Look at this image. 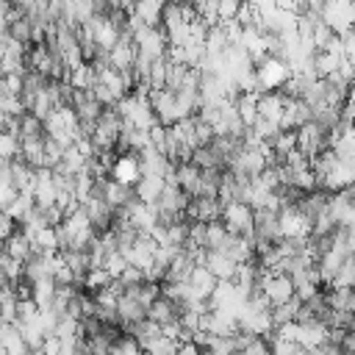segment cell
Segmentation results:
<instances>
[{"instance_id": "5b68a950", "label": "cell", "mask_w": 355, "mask_h": 355, "mask_svg": "<svg viewBox=\"0 0 355 355\" xmlns=\"http://www.w3.org/2000/svg\"><path fill=\"white\" fill-rule=\"evenodd\" d=\"M252 222H255V208L247 202H230L222 211V225L233 233V236H244L252 239Z\"/></svg>"}, {"instance_id": "277c9868", "label": "cell", "mask_w": 355, "mask_h": 355, "mask_svg": "<svg viewBox=\"0 0 355 355\" xmlns=\"http://www.w3.org/2000/svg\"><path fill=\"white\" fill-rule=\"evenodd\" d=\"M183 305L175 300V297H169V294H164V288H161V294L150 302V308H147V319L153 322V324H158L161 330H169V327H178L180 324V316H183Z\"/></svg>"}, {"instance_id": "30bf717a", "label": "cell", "mask_w": 355, "mask_h": 355, "mask_svg": "<svg viewBox=\"0 0 355 355\" xmlns=\"http://www.w3.org/2000/svg\"><path fill=\"white\" fill-rule=\"evenodd\" d=\"M200 180H202V169L194 164V161H183V164H175V186L189 194L191 200L200 194Z\"/></svg>"}, {"instance_id": "ba28073f", "label": "cell", "mask_w": 355, "mask_h": 355, "mask_svg": "<svg viewBox=\"0 0 355 355\" xmlns=\"http://www.w3.org/2000/svg\"><path fill=\"white\" fill-rule=\"evenodd\" d=\"M311 119H313V111H311L308 103H302V100H286L283 119H280V130H291V133H297V130L305 128Z\"/></svg>"}, {"instance_id": "e0dca14e", "label": "cell", "mask_w": 355, "mask_h": 355, "mask_svg": "<svg viewBox=\"0 0 355 355\" xmlns=\"http://www.w3.org/2000/svg\"><path fill=\"white\" fill-rule=\"evenodd\" d=\"M44 122L39 116H33L31 111H25L19 116V141H31V139H44Z\"/></svg>"}, {"instance_id": "5bb4252c", "label": "cell", "mask_w": 355, "mask_h": 355, "mask_svg": "<svg viewBox=\"0 0 355 355\" xmlns=\"http://www.w3.org/2000/svg\"><path fill=\"white\" fill-rule=\"evenodd\" d=\"M3 252L11 258V261H17V263H25L31 255H33V244H31V239L17 227L6 241H3Z\"/></svg>"}, {"instance_id": "3957f363", "label": "cell", "mask_w": 355, "mask_h": 355, "mask_svg": "<svg viewBox=\"0 0 355 355\" xmlns=\"http://www.w3.org/2000/svg\"><path fill=\"white\" fill-rule=\"evenodd\" d=\"M261 294L266 297V302L272 308H280V305H288L297 300L294 280L288 275H280V272H266L261 277Z\"/></svg>"}, {"instance_id": "8992f818", "label": "cell", "mask_w": 355, "mask_h": 355, "mask_svg": "<svg viewBox=\"0 0 355 355\" xmlns=\"http://www.w3.org/2000/svg\"><path fill=\"white\" fill-rule=\"evenodd\" d=\"M222 200H214V197H194L186 208V219L189 222H200V225H214V222H222Z\"/></svg>"}, {"instance_id": "ac0fdd59", "label": "cell", "mask_w": 355, "mask_h": 355, "mask_svg": "<svg viewBox=\"0 0 355 355\" xmlns=\"http://www.w3.org/2000/svg\"><path fill=\"white\" fill-rule=\"evenodd\" d=\"M17 197H19V189L14 186L11 172H8V164H6V166L0 169V211H8Z\"/></svg>"}, {"instance_id": "4fadbf2b", "label": "cell", "mask_w": 355, "mask_h": 355, "mask_svg": "<svg viewBox=\"0 0 355 355\" xmlns=\"http://www.w3.org/2000/svg\"><path fill=\"white\" fill-rule=\"evenodd\" d=\"M239 341V355H272V341L269 336H258L250 330H236Z\"/></svg>"}, {"instance_id": "9c48e42d", "label": "cell", "mask_w": 355, "mask_h": 355, "mask_svg": "<svg viewBox=\"0 0 355 355\" xmlns=\"http://www.w3.org/2000/svg\"><path fill=\"white\" fill-rule=\"evenodd\" d=\"M200 266H205L219 283L222 280H236V272H239V263L227 255V252H214V250H208L205 255H202V263Z\"/></svg>"}, {"instance_id": "8fae6325", "label": "cell", "mask_w": 355, "mask_h": 355, "mask_svg": "<svg viewBox=\"0 0 355 355\" xmlns=\"http://www.w3.org/2000/svg\"><path fill=\"white\" fill-rule=\"evenodd\" d=\"M255 108H258V119H266V122H277L280 125L283 108H286V97L280 92H258Z\"/></svg>"}, {"instance_id": "7a4b0ae2", "label": "cell", "mask_w": 355, "mask_h": 355, "mask_svg": "<svg viewBox=\"0 0 355 355\" xmlns=\"http://www.w3.org/2000/svg\"><path fill=\"white\" fill-rule=\"evenodd\" d=\"M322 22L341 39L355 28V3L349 0H333V3H322L319 8Z\"/></svg>"}, {"instance_id": "9a60e30c", "label": "cell", "mask_w": 355, "mask_h": 355, "mask_svg": "<svg viewBox=\"0 0 355 355\" xmlns=\"http://www.w3.org/2000/svg\"><path fill=\"white\" fill-rule=\"evenodd\" d=\"M164 6L166 3H133V17L144 28H161V22H164Z\"/></svg>"}, {"instance_id": "52a82bcc", "label": "cell", "mask_w": 355, "mask_h": 355, "mask_svg": "<svg viewBox=\"0 0 355 355\" xmlns=\"http://www.w3.org/2000/svg\"><path fill=\"white\" fill-rule=\"evenodd\" d=\"M111 180L122 183V186H136L141 180V166H139V155L128 153V155H116L114 166H111Z\"/></svg>"}, {"instance_id": "6da1fadb", "label": "cell", "mask_w": 355, "mask_h": 355, "mask_svg": "<svg viewBox=\"0 0 355 355\" xmlns=\"http://www.w3.org/2000/svg\"><path fill=\"white\" fill-rule=\"evenodd\" d=\"M333 150V133L316 122H308L305 128L297 130V153L305 161H316L322 153Z\"/></svg>"}, {"instance_id": "7c38bea8", "label": "cell", "mask_w": 355, "mask_h": 355, "mask_svg": "<svg viewBox=\"0 0 355 355\" xmlns=\"http://www.w3.org/2000/svg\"><path fill=\"white\" fill-rule=\"evenodd\" d=\"M55 200H58V191H55L53 169H39L36 172V183H33V202H36V208H53Z\"/></svg>"}, {"instance_id": "d6986e66", "label": "cell", "mask_w": 355, "mask_h": 355, "mask_svg": "<svg viewBox=\"0 0 355 355\" xmlns=\"http://www.w3.org/2000/svg\"><path fill=\"white\" fill-rule=\"evenodd\" d=\"M111 355H144V349L136 344V338H133L130 333H122V336L114 341Z\"/></svg>"}, {"instance_id": "2e32d148", "label": "cell", "mask_w": 355, "mask_h": 355, "mask_svg": "<svg viewBox=\"0 0 355 355\" xmlns=\"http://www.w3.org/2000/svg\"><path fill=\"white\" fill-rule=\"evenodd\" d=\"M133 338H136V344L141 347V349H147V347H153L161 336H164V330L158 327V324H153L150 319H144V322H139V324H133L130 330H128Z\"/></svg>"}]
</instances>
